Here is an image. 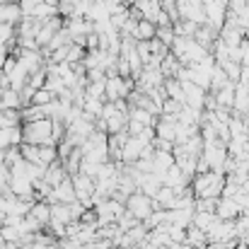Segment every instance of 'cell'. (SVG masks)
<instances>
[{
  "mask_svg": "<svg viewBox=\"0 0 249 249\" xmlns=\"http://www.w3.org/2000/svg\"><path fill=\"white\" fill-rule=\"evenodd\" d=\"M191 189H194V196H196V198L220 201V198H223V191H225V177H223V172H218V169L196 174V179L191 181Z\"/></svg>",
  "mask_w": 249,
  "mask_h": 249,
  "instance_id": "6da1fadb",
  "label": "cell"
},
{
  "mask_svg": "<svg viewBox=\"0 0 249 249\" xmlns=\"http://www.w3.org/2000/svg\"><path fill=\"white\" fill-rule=\"evenodd\" d=\"M22 143L27 145H56L53 119H36L22 126Z\"/></svg>",
  "mask_w": 249,
  "mask_h": 249,
  "instance_id": "7a4b0ae2",
  "label": "cell"
},
{
  "mask_svg": "<svg viewBox=\"0 0 249 249\" xmlns=\"http://www.w3.org/2000/svg\"><path fill=\"white\" fill-rule=\"evenodd\" d=\"M155 198H150V196H145V194H141V191H136L128 201H126V211L138 220V223H145L153 213H155Z\"/></svg>",
  "mask_w": 249,
  "mask_h": 249,
  "instance_id": "3957f363",
  "label": "cell"
},
{
  "mask_svg": "<svg viewBox=\"0 0 249 249\" xmlns=\"http://www.w3.org/2000/svg\"><path fill=\"white\" fill-rule=\"evenodd\" d=\"M71 181H73V189H75L78 201H80L83 206H89V198L94 196V186H97V181H94L92 177L83 174V172H78L75 177H71Z\"/></svg>",
  "mask_w": 249,
  "mask_h": 249,
  "instance_id": "277c9868",
  "label": "cell"
},
{
  "mask_svg": "<svg viewBox=\"0 0 249 249\" xmlns=\"http://www.w3.org/2000/svg\"><path fill=\"white\" fill-rule=\"evenodd\" d=\"M155 34H158V24H153V22H148V19H141V22L136 24V29H133L131 36H133L136 41H153Z\"/></svg>",
  "mask_w": 249,
  "mask_h": 249,
  "instance_id": "5b68a950",
  "label": "cell"
},
{
  "mask_svg": "<svg viewBox=\"0 0 249 249\" xmlns=\"http://www.w3.org/2000/svg\"><path fill=\"white\" fill-rule=\"evenodd\" d=\"M155 39H158L160 44H165L167 49H172V44H174V39H177V34H174V27H158V34H155Z\"/></svg>",
  "mask_w": 249,
  "mask_h": 249,
  "instance_id": "8992f818",
  "label": "cell"
},
{
  "mask_svg": "<svg viewBox=\"0 0 249 249\" xmlns=\"http://www.w3.org/2000/svg\"><path fill=\"white\" fill-rule=\"evenodd\" d=\"M5 249H24L22 245H17V242H7V247Z\"/></svg>",
  "mask_w": 249,
  "mask_h": 249,
  "instance_id": "52a82bcc",
  "label": "cell"
},
{
  "mask_svg": "<svg viewBox=\"0 0 249 249\" xmlns=\"http://www.w3.org/2000/svg\"><path fill=\"white\" fill-rule=\"evenodd\" d=\"M5 245V237H2V230H0V247Z\"/></svg>",
  "mask_w": 249,
  "mask_h": 249,
  "instance_id": "ba28073f",
  "label": "cell"
}]
</instances>
